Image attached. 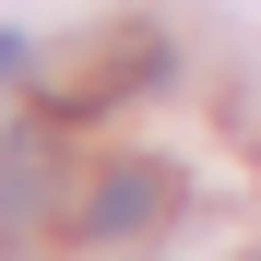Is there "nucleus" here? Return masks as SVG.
<instances>
[{
    "mask_svg": "<svg viewBox=\"0 0 261 261\" xmlns=\"http://www.w3.org/2000/svg\"><path fill=\"white\" fill-rule=\"evenodd\" d=\"M12 71H24V36H0V83H12Z\"/></svg>",
    "mask_w": 261,
    "mask_h": 261,
    "instance_id": "7ed1b4c3",
    "label": "nucleus"
},
{
    "mask_svg": "<svg viewBox=\"0 0 261 261\" xmlns=\"http://www.w3.org/2000/svg\"><path fill=\"white\" fill-rule=\"evenodd\" d=\"M154 214H166V166H107L83 190V238H143Z\"/></svg>",
    "mask_w": 261,
    "mask_h": 261,
    "instance_id": "f257e3e1",
    "label": "nucleus"
},
{
    "mask_svg": "<svg viewBox=\"0 0 261 261\" xmlns=\"http://www.w3.org/2000/svg\"><path fill=\"white\" fill-rule=\"evenodd\" d=\"M48 202V166H36V143H0V226L12 214H36Z\"/></svg>",
    "mask_w": 261,
    "mask_h": 261,
    "instance_id": "f03ea898",
    "label": "nucleus"
}]
</instances>
